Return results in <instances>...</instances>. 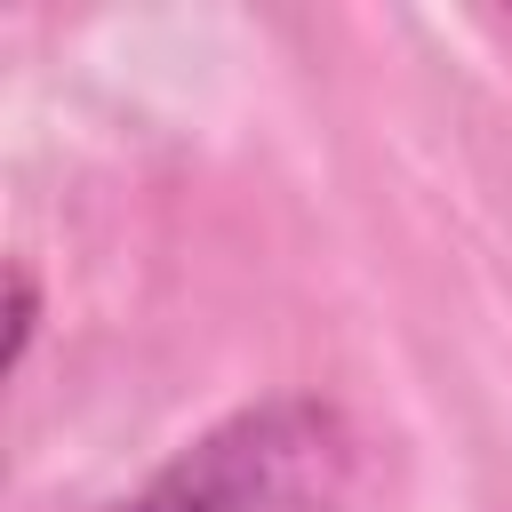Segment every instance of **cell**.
Here are the masks:
<instances>
[{
	"instance_id": "3",
	"label": "cell",
	"mask_w": 512,
	"mask_h": 512,
	"mask_svg": "<svg viewBox=\"0 0 512 512\" xmlns=\"http://www.w3.org/2000/svg\"><path fill=\"white\" fill-rule=\"evenodd\" d=\"M504 32H512V16H504Z\"/></svg>"
},
{
	"instance_id": "1",
	"label": "cell",
	"mask_w": 512,
	"mask_h": 512,
	"mask_svg": "<svg viewBox=\"0 0 512 512\" xmlns=\"http://www.w3.org/2000/svg\"><path fill=\"white\" fill-rule=\"evenodd\" d=\"M352 424L312 392H272L184 440L112 512H344Z\"/></svg>"
},
{
	"instance_id": "2",
	"label": "cell",
	"mask_w": 512,
	"mask_h": 512,
	"mask_svg": "<svg viewBox=\"0 0 512 512\" xmlns=\"http://www.w3.org/2000/svg\"><path fill=\"white\" fill-rule=\"evenodd\" d=\"M32 328H40V288H32V272H24V264H8V368H24Z\"/></svg>"
}]
</instances>
